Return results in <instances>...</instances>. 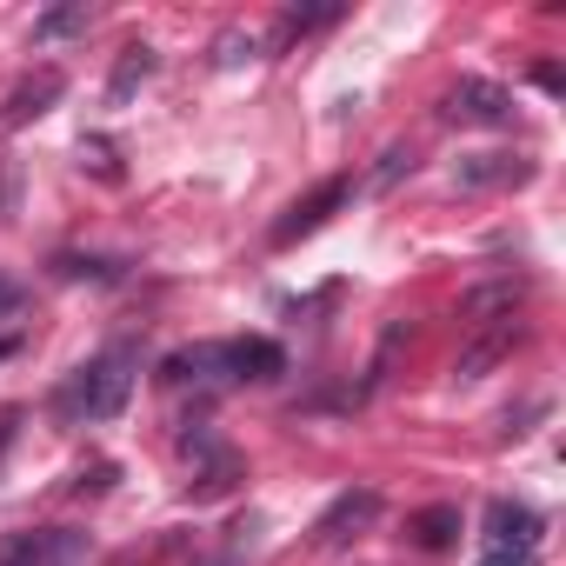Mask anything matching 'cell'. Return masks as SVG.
I'll return each mask as SVG.
<instances>
[{
  "label": "cell",
  "mask_w": 566,
  "mask_h": 566,
  "mask_svg": "<svg viewBox=\"0 0 566 566\" xmlns=\"http://www.w3.org/2000/svg\"><path fill=\"white\" fill-rule=\"evenodd\" d=\"M81 21H87V8H61V14H48V21H41V34L54 41V34H67V28H81Z\"/></svg>",
  "instance_id": "obj_13"
},
{
  "label": "cell",
  "mask_w": 566,
  "mask_h": 566,
  "mask_svg": "<svg viewBox=\"0 0 566 566\" xmlns=\"http://www.w3.org/2000/svg\"><path fill=\"white\" fill-rule=\"evenodd\" d=\"M154 74V54L147 48H127V61H120V74H114V94H127L134 81H147Z\"/></svg>",
  "instance_id": "obj_11"
},
{
  "label": "cell",
  "mask_w": 566,
  "mask_h": 566,
  "mask_svg": "<svg viewBox=\"0 0 566 566\" xmlns=\"http://www.w3.org/2000/svg\"><path fill=\"white\" fill-rule=\"evenodd\" d=\"M533 167L520 160V154H473V160H460V180L467 187H506V180H526Z\"/></svg>",
  "instance_id": "obj_8"
},
{
  "label": "cell",
  "mask_w": 566,
  "mask_h": 566,
  "mask_svg": "<svg viewBox=\"0 0 566 566\" xmlns=\"http://www.w3.org/2000/svg\"><path fill=\"white\" fill-rule=\"evenodd\" d=\"M506 87H493V81H460L453 94H447V114L453 120H473V127H500L506 120Z\"/></svg>",
  "instance_id": "obj_2"
},
{
  "label": "cell",
  "mask_w": 566,
  "mask_h": 566,
  "mask_svg": "<svg viewBox=\"0 0 566 566\" xmlns=\"http://www.w3.org/2000/svg\"><path fill=\"white\" fill-rule=\"evenodd\" d=\"M400 174H413V154H407V147H394V154H387V167L374 174V187H394Z\"/></svg>",
  "instance_id": "obj_12"
},
{
  "label": "cell",
  "mask_w": 566,
  "mask_h": 566,
  "mask_svg": "<svg viewBox=\"0 0 566 566\" xmlns=\"http://www.w3.org/2000/svg\"><path fill=\"white\" fill-rule=\"evenodd\" d=\"M374 513H380V493H367V486H360V493H340V500L327 506V520H321V539H347V533L367 526Z\"/></svg>",
  "instance_id": "obj_7"
},
{
  "label": "cell",
  "mask_w": 566,
  "mask_h": 566,
  "mask_svg": "<svg viewBox=\"0 0 566 566\" xmlns=\"http://www.w3.org/2000/svg\"><path fill=\"white\" fill-rule=\"evenodd\" d=\"M127 394H134V354H127V347H114V354H101L94 367H81V380H74L67 407H74V413H87V420H114V413L127 407Z\"/></svg>",
  "instance_id": "obj_1"
},
{
  "label": "cell",
  "mask_w": 566,
  "mask_h": 566,
  "mask_svg": "<svg viewBox=\"0 0 566 566\" xmlns=\"http://www.w3.org/2000/svg\"><path fill=\"white\" fill-rule=\"evenodd\" d=\"M506 347H513V327H493V334H480V340L460 354V367H453V374H460V380H480V374H486Z\"/></svg>",
  "instance_id": "obj_10"
},
{
  "label": "cell",
  "mask_w": 566,
  "mask_h": 566,
  "mask_svg": "<svg viewBox=\"0 0 566 566\" xmlns=\"http://www.w3.org/2000/svg\"><path fill=\"white\" fill-rule=\"evenodd\" d=\"M413 539H420L427 553H447V546L460 539V506H427V513L413 520Z\"/></svg>",
  "instance_id": "obj_9"
},
{
  "label": "cell",
  "mask_w": 566,
  "mask_h": 566,
  "mask_svg": "<svg viewBox=\"0 0 566 566\" xmlns=\"http://www.w3.org/2000/svg\"><path fill=\"white\" fill-rule=\"evenodd\" d=\"M340 200H347V187H340V180H327V187H321L314 200H301V207H287V220H280V227H273V240H280V247H294V240H301V233H314V227H321V220H327V213H334Z\"/></svg>",
  "instance_id": "obj_4"
},
{
  "label": "cell",
  "mask_w": 566,
  "mask_h": 566,
  "mask_svg": "<svg viewBox=\"0 0 566 566\" xmlns=\"http://www.w3.org/2000/svg\"><path fill=\"white\" fill-rule=\"evenodd\" d=\"M486 539H493V553H533V539H539V513L500 500V506H486Z\"/></svg>",
  "instance_id": "obj_3"
},
{
  "label": "cell",
  "mask_w": 566,
  "mask_h": 566,
  "mask_svg": "<svg viewBox=\"0 0 566 566\" xmlns=\"http://www.w3.org/2000/svg\"><path fill=\"white\" fill-rule=\"evenodd\" d=\"M480 566H533V553H493V559H480Z\"/></svg>",
  "instance_id": "obj_15"
},
{
  "label": "cell",
  "mask_w": 566,
  "mask_h": 566,
  "mask_svg": "<svg viewBox=\"0 0 566 566\" xmlns=\"http://www.w3.org/2000/svg\"><path fill=\"white\" fill-rule=\"evenodd\" d=\"M21 307V287H14V280H0V314H14Z\"/></svg>",
  "instance_id": "obj_14"
},
{
  "label": "cell",
  "mask_w": 566,
  "mask_h": 566,
  "mask_svg": "<svg viewBox=\"0 0 566 566\" xmlns=\"http://www.w3.org/2000/svg\"><path fill=\"white\" fill-rule=\"evenodd\" d=\"M8 354H14V340H0V360H8Z\"/></svg>",
  "instance_id": "obj_16"
},
{
  "label": "cell",
  "mask_w": 566,
  "mask_h": 566,
  "mask_svg": "<svg viewBox=\"0 0 566 566\" xmlns=\"http://www.w3.org/2000/svg\"><path fill=\"white\" fill-rule=\"evenodd\" d=\"M61 87H67V81H61V67H41L34 81H21V87H14V101H8V127H21V120L48 114V107L61 101Z\"/></svg>",
  "instance_id": "obj_6"
},
{
  "label": "cell",
  "mask_w": 566,
  "mask_h": 566,
  "mask_svg": "<svg viewBox=\"0 0 566 566\" xmlns=\"http://www.w3.org/2000/svg\"><path fill=\"white\" fill-rule=\"evenodd\" d=\"M220 367H227V374H240V380H273L287 360H280V347H273V340H227V347H220Z\"/></svg>",
  "instance_id": "obj_5"
}]
</instances>
